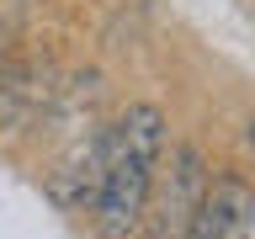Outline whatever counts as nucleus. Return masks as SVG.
Listing matches in <instances>:
<instances>
[{
  "label": "nucleus",
  "mask_w": 255,
  "mask_h": 239,
  "mask_svg": "<svg viewBox=\"0 0 255 239\" xmlns=\"http://www.w3.org/2000/svg\"><path fill=\"white\" fill-rule=\"evenodd\" d=\"M159 159H165V112L154 101H133L107 127V175L91 207L101 239H133L143 229Z\"/></svg>",
  "instance_id": "f257e3e1"
},
{
  "label": "nucleus",
  "mask_w": 255,
  "mask_h": 239,
  "mask_svg": "<svg viewBox=\"0 0 255 239\" xmlns=\"http://www.w3.org/2000/svg\"><path fill=\"white\" fill-rule=\"evenodd\" d=\"M213 175H207V159L197 143H175L170 159H159L154 175V197H149V213H143V229L149 239H181L202 207Z\"/></svg>",
  "instance_id": "f03ea898"
},
{
  "label": "nucleus",
  "mask_w": 255,
  "mask_h": 239,
  "mask_svg": "<svg viewBox=\"0 0 255 239\" xmlns=\"http://www.w3.org/2000/svg\"><path fill=\"white\" fill-rule=\"evenodd\" d=\"M250 223H255V186L245 175H213V186L181 239H250Z\"/></svg>",
  "instance_id": "7ed1b4c3"
},
{
  "label": "nucleus",
  "mask_w": 255,
  "mask_h": 239,
  "mask_svg": "<svg viewBox=\"0 0 255 239\" xmlns=\"http://www.w3.org/2000/svg\"><path fill=\"white\" fill-rule=\"evenodd\" d=\"M101 175H107V127H96L91 138H80L75 149L48 170V197H53L64 213H91L96 191H101Z\"/></svg>",
  "instance_id": "20e7f679"
},
{
  "label": "nucleus",
  "mask_w": 255,
  "mask_h": 239,
  "mask_svg": "<svg viewBox=\"0 0 255 239\" xmlns=\"http://www.w3.org/2000/svg\"><path fill=\"white\" fill-rule=\"evenodd\" d=\"M27 101H32L27 75H21L16 64L0 59V133H5V127H16L21 117H27Z\"/></svg>",
  "instance_id": "39448f33"
},
{
  "label": "nucleus",
  "mask_w": 255,
  "mask_h": 239,
  "mask_svg": "<svg viewBox=\"0 0 255 239\" xmlns=\"http://www.w3.org/2000/svg\"><path fill=\"white\" fill-rule=\"evenodd\" d=\"M5 37H11V21L0 16V59H5Z\"/></svg>",
  "instance_id": "423d86ee"
},
{
  "label": "nucleus",
  "mask_w": 255,
  "mask_h": 239,
  "mask_svg": "<svg viewBox=\"0 0 255 239\" xmlns=\"http://www.w3.org/2000/svg\"><path fill=\"white\" fill-rule=\"evenodd\" d=\"M245 143L255 149V112H250V122H245Z\"/></svg>",
  "instance_id": "0eeeda50"
}]
</instances>
